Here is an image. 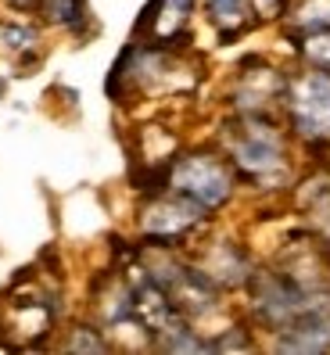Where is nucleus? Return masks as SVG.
<instances>
[{
  "label": "nucleus",
  "instance_id": "obj_1",
  "mask_svg": "<svg viewBox=\"0 0 330 355\" xmlns=\"http://www.w3.org/2000/svg\"><path fill=\"white\" fill-rule=\"evenodd\" d=\"M169 187L176 194L198 201L205 212L209 208H219L226 198L234 194V176L226 173V165H219L209 155H191V158H180L169 173Z\"/></svg>",
  "mask_w": 330,
  "mask_h": 355
},
{
  "label": "nucleus",
  "instance_id": "obj_2",
  "mask_svg": "<svg viewBox=\"0 0 330 355\" xmlns=\"http://www.w3.org/2000/svg\"><path fill=\"white\" fill-rule=\"evenodd\" d=\"M291 119L309 140L330 137V72H309L291 83Z\"/></svg>",
  "mask_w": 330,
  "mask_h": 355
},
{
  "label": "nucleus",
  "instance_id": "obj_3",
  "mask_svg": "<svg viewBox=\"0 0 330 355\" xmlns=\"http://www.w3.org/2000/svg\"><path fill=\"white\" fill-rule=\"evenodd\" d=\"M201 219H205V208L180 194V198H155V205L144 212L140 226H144V237H148L151 248H169L187 230H194Z\"/></svg>",
  "mask_w": 330,
  "mask_h": 355
},
{
  "label": "nucleus",
  "instance_id": "obj_4",
  "mask_svg": "<svg viewBox=\"0 0 330 355\" xmlns=\"http://www.w3.org/2000/svg\"><path fill=\"white\" fill-rule=\"evenodd\" d=\"M234 162L248 176H270L284 165V144L273 126H248L234 144Z\"/></svg>",
  "mask_w": 330,
  "mask_h": 355
},
{
  "label": "nucleus",
  "instance_id": "obj_5",
  "mask_svg": "<svg viewBox=\"0 0 330 355\" xmlns=\"http://www.w3.org/2000/svg\"><path fill=\"white\" fill-rule=\"evenodd\" d=\"M191 4L194 0H151V8L144 11L137 29L151 26L158 44H169V40H176L183 33V22H187V15H191Z\"/></svg>",
  "mask_w": 330,
  "mask_h": 355
},
{
  "label": "nucleus",
  "instance_id": "obj_6",
  "mask_svg": "<svg viewBox=\"0 0 330 355\" xmlns=\"http://www.w3.org/2000/svg\"><path fill=\"white\" fill-rule=\"evenodd\" d=\"M36 8H40V15H44L47 22L65 26L72 33H82V26H87V18H90L87 0H40Z\"/></svg>",
  "mask_w": 330,
  "mask_h": 355
},
{
  "label": "nucleus",
  "instance_id": "obj_7",
  "mask_svg": "<svg viewBox=\"0 0 330 355\" xmlns=\"http://www.w3.org/2000/svg\"><path fill=\"white\" fill-rule=\"evenodd\" d=\"M302 54L313 61L320 72H330V29H316L309 33V40L302 44Z\"/></svg>",
  "mask_w": 330,
  "mask_h": 355
},
{
  "label": "nucleus",
  "instance_id": "obj_8",
  "mask_svg": "<svg viewBox=\"0 0 330 355\" xmlns=\"http://www.w3.org/2000/svg\"><path fill=\"white\" fill-rule=\"evenodd\" d=\"M209 11L219 26H230V22H241L244 15V0H209Z\"/></svg>",
  "mask_w": 330,
  "mask_h": 355
},
{
  "label": "nucleus",
  "instance_id": "obj_9",
  "mask_svg": "<svg viewBox=\"0 0 330 355\" xmlns=\"http://www.w3.org/2000/svg\"><path fill=\"white\" fill-rule=\"evenodd\" d=\"M65 348H69V352H105L108 345L101 341V338H97V334H94L90 327H76V338H72Z\"/></svg>",
  "mask_w": 330,
  "mask_h": 355
},
{
  "label": "nucleus",
  "instance_id": "obj_10",
  "mask_svg": "<svg viewBox=\"0 0 330 355\" xmlns=\"http://www.w3.org/2000/svg\"><path fill=\"white\" fill-rule=\"evenodd\" d=\"M4 40L11 51H22V47H33L36 44V33L29 26H4Z\"/></svg>",
  "mask_w": 330,
  "mask_h": 355
},
{
  "label": "nucleus",
  "instance_id": "obj_11",
  "mask_svg": "<svg viewBox=\"0 0 330 355\" xmlns=\"http://www.w3.org/2000/svg\"><path fill=\"white\" fill-rule=\"evenodd\" d=\"M0 94H4V83H0Z\"/></svg>",
  "mask_w": 330,
  "mask_h": 355
}]
</instances>
